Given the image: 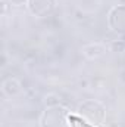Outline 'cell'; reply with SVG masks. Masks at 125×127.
<instances>
[{
    "label": "cell",
    "instance_id": "6da1fadb",
    "mask_svg": "<svg viewBox=\"0 0 125 127\" xmlns=\"http://www.w3.org/2000/svg\"><path fill=\"white\" fill-rule=\"evenodd\" d=\"M77 114L80 118H83L85 123H88L93 127L103 126L106 121V106L102 102L94 99H88L80 103Z\"/></svg>",
    "mask_w": 125,
    "mask_h": 127
},
{
    "label": "cell",
    "instance_id": "7a4b0ae2",
    "mask_svg": "<svg viewBox=\"0 0 125 127\" xmlns=\"http://www.w3.org/2000/svg\"><path fill=\"white\" fill-rule=\"evenodd\" d=\"M71 112L62 105L47 106L41 117V127H72Z\"/></svg>",
    "mask_w": 125,
    "mask_h": 127
},
{
    "label": "cell",
    "instance_id": "3957f363",
    "mask_svg": "<svg viewBox=\"0 0 125 127\" xmlns=\"http://www.w3.org/2000/svg\"><path fill=\"white\" fill-rule=\"evenodd\" d=\"M107 24L113 32H116L119 35H125V3L113 6L109 10Z\"/></svg>",
    "mask_w": 125,
    "mask_h": 127
},
{
    "label": "cell",
    "instance_id": "277c9868",
    "mask_svg": "<svg viewBox=\"0 0 125 127\" xmlns=\"http://www.w3.org/2000/svg\"><path fill=\"white\" fill-rule=\"evenodd\" d=\"M28 9L34 16L46 18L52 15L56 9V0H30Z\"/></svg>",
    "mask_w": 125,
    "mask_h": 127
},
{
    "label": "cell",
    "instance_id": "5b68a950",
    "mask_svg": "<svg viewBox=\"0 0 125 127\" xmlns=\"http://www.w3.org/2000/svg\"><path fill=\"white\" fill-rule=\"evenodd\" d=\"M107 52V46L104 43H100V41H94V43H88L83 47V55L90 59V61H94V59H99L102 58L103 55H106Z\"/></svg>",
    "mask_w": 125,
    "mask_h": 127
},
{
    "label": "cell",
    "instance_id": "8992f818",
    "mask_svg": "<svg viewBox=\"0 0 125 127\" xmlns=\"http://www.w3.org/2000/svg\"><path fill=\"white\" fill-rule=\"evenodd\" d=\"M21 92H22V84L15 77H9L1 83V93L7 97H15Z\"/></svg>",
    "mask_w": 125,
    "mask_h": 127
},
{
    "label": "cell",
    "instance_id": "52a82bcc",
    "mask_svg": "<svg viewBox=\"0 0 125 127\" xmlns=\"http://www.w3.org/2000/svg\"><path fill=\"white\" fill-rule=\"evenodd\" d=\"M9 4L12 7H22V6H28L30 0H7Z\"/></svg>",
    "mask_w": 125,
    "mask_h": 127
}]
</instances>
